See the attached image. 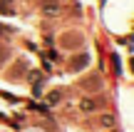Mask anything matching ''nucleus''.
Masks as SVG:
<instances>
[{
  "mask_svg": "<svg viewBox=\"0 0 134 132\" xmlns=\"http://www.w3.org/2000/svg\"><path fill=\"white\" fill-rule=\"evenodd\" d=\"M99 122H102V127H112V125H114V117H109V115H104V117H102Z\"/></svg>",
  "mask_w": 134,
  "mask_h": 132,
  "instance_id": "obj_2",
  "label": "nucleus"
},
{
  "mask_svg": "<svg viewBox=\"0 0 134 132\" xmlns=\"http://www.w3.org/2000/svg\"><path fill=\"white\" fill-rule=\"evenodd\" d=\"M10 3H5V0H0V13H5V15H10L13 13V8H8Z\"/></svg>",
  "mask_w": 134,
  "mask_h": 132,
  "instance_id": "obj_3",
  "label": "nucleus"
},
{
  "mask_svg": "<svg viewBox=\"0 0 134 132\" xmlns=\"http://www.w3.org/2000/svg\"><path fill=\"white\" fill-rule=\"evenodd\" d=\"M52 13H57V5L47 3V5H45V15H52Z\"/></svg>",
  "mask_w": 134,
  "mask_h": 132,
  "instance_id": "obj_4",
  "label": "nucleus"
},
{
  "mask_svg": "<svg viewBox=\"0 0 134 132\" xmlns=\"http://www.w3.org/2000/svg\"><path fill=\"white\" fill-rule=\"evenodd\" d=\"M47 102H50V105L60 102V92H52V95H50V97H47Z\"/></svg>",
  "mask_w": 134,
  "mask_h": 132,
  "instance_id": "obj_5",
  "label": "nucleus"
},
{
  "mask_svg": "<svg viewBox=\"0 0 134 132\" xmlns=\"http://www.w3.org/2000/svg\"><path fill=\"white\" fill-rule=\"evenodd\" d=\"M94 107H97V105L92 102V100H82V102H80V110H82V112H92Z\"/></svg>",
  "mask_w": 134,
  "mask_h": 132,
  "instance_id": "obj_1",
  "label": "nucleus"
}]
</instances>
